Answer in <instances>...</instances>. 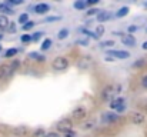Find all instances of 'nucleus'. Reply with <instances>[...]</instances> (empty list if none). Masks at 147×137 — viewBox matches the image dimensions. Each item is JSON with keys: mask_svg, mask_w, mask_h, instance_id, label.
<instances>
[{"mask_svg": "<svg viewBox=\"0 0 147 137\" xmlns=\"http://www.w3.org/2000/svg\"><path fill=\"white\" fill-rule=\"evenodd\" d=\"M51 66H53V69L56 72H63V70H66L69 67V60L66 57H63V56H59V57H56L53 60V64Z\"/></svg>", "mask_w": 147, "mask_h": 137, "instance_id": "f257e3e1", "label": "nucleus"}, {"mask_svg": "<svg viewBox=\"0 0 147 137\" xmlns=\"http://www.w3.org/2000/svg\"><path fill=\"white\" fill-rule=\"evenodd\" d=\"M57 130H59V132H63V133L73 130V121H71L70 119H61V120L57 123Z\"/></svg>", "mask_w": 147, "mask_h": 137, "instance_id": "f03ea898", "label": "nucleus"}, {"mask_svg": "<svg viewBox=\"0 0 147 137\" xmlns=\"http://www.w3.org/2000/svg\"><path fill=\"white\" fill-rule=\"evenodd\" d=\"M107 54L113 59H127L130 57V53L126 50H107Z\"/></svg>", "mask_w": 147, "mask_h": 137, "instance_id": "7ed1b4c3", "label": "nucleus"}, {"mask_svg": "<svg viewBox=\"0 0 147 137\" xmlns=\"http://www.w3.org/2000/svg\"><path fill=\"white\" fill-rule=\"evenodd\" d=\"M86 116H87V110H86L84 107H77V109H74L73 113H71V117H73L74 120H83Z\"/></svg>", "mask_w": 147, "mask_h": 137, "instance_id": "20e7f679", "label": "nucleus"}, {"mask_svg": "<svg viewBox=\"0 0 147 137\" xmlns=\"http://www.w3.org/2000/svg\"><path fill=\"white\" fill-rule=\"evenodd\" d=\"M116 91L113 89V86H106L103 91H101V99L103 100H107V101H111V97H113V94H114Z\"/></svg>", "mask_w": 147, "mask_h": 137, "instance_id": "39448f33", "label": "nucleus"}, {"mask_svg": "<svg viewBox=\"0 0 147 137\" xmlns=\"http://www.w3.org/2000/svg\"><path fill=\"white\" fill-rule=\"evenodd\" d=\"M101 120H103L104 123H114V121L119 120V114L114 113V111H109V113H104V114H103Z\"/></svg>", "mask_w": 147, "mask_h": 137, "instance_id": "423d86ee", "label": "nucleus"}, {"mask_svg": "<svg viewBox=\"0 0 147 137\" xmlns=\"http://www.w3.org/2000/svg\"><path fill=\"white\" fill-rule=\"evenodd\" d=\"M11 74H13V72H11L10 66H6V64L4 66H0V80H6Z\"/></svg>", "mask_w": 147, "mask_h": 137, "instance_id": "0eeeda50", "label": "nucleus"}, {"mask_svg": "<svg viewBox=\"0 0 147 137\" xmlns=\"http://www.w3.org/2000/svg\"><path fill=\"white\" fill-rule=\"evenodd\" d=\"M33 10H34V13H37V14H46L50 10V6L47 3H39V4L34 6Z\"/></svg>", "mask_w": 147, "mask_h": 137, "instance_id": "6e6552de", "label": "nucleus"}, {"mask_svg": "<svg viewBox=\"0 0 147 137\" xmlns=\"http://www.w3.org/2000/svg\"><path fill=\"white\" fill-rule=\"evenodd\" d=\"M113 17V14L110 13V11H106V10H100L97 14V20L100 23H103V22H106V20H110Z\"/></svg>", "mask_w": 147, "mask_h": 137, "instance_id": "1a4fd4ad", "label": "nucleus"}, {"mask_svg": "<svg viewBox=\"0 0 147 137\" xmlns=\"http://www.w3.org/2000/svg\"><path fill=\"white\" fill-rule=\"evenodd\" d=\"M144 120H146V117H144L143 113H139V111H137V113H133V114H131V121H133L134 124H142Z\"/></svg>", "mask_w": 147, "mask_h": 137, "instance_id": "9d476101", "label": "nucleus"}, {"mask_svg": "<svg viewBox=\"0 0 147 137\" xmlns=\"http://www.w3.org/2000/svg\"><path fill=\"white\" fill-rule=\"evenodd\" d=\"M121 42H123V45L129 46V47H134V46H136V39H134L133 36H130V34L123 36V37H121Z\"/></svg>", "mask_w": 147, "mask_h": 137, "instance_id": "9b49d317", "label": "nucleus"}, {"mask_svg": "<svg viewBox=\"0 0 147 137\" xmlns=\"http://www.w3.org/2000/svg\"><path fill=\"white\" fill-rule=\"evenodd\" d=\"M13 133L16 134V136H26L27 133H29V129L26 127V126H17L14 130H13Z\"/></svg>", "mask_w": 147, "mask_h": 137, "instance_id": "f8f14e48", "label": "nucleus"}, {"mask_svg": "<svg viewBox=\"0 0 147 137\" xmlns=\"http://www.w3.org/2000/svg\"><path fill=\"white\" fill-rule=\"evenodd\" d=\"M0 13H3V16H6V14H13L14 10L10 6H7L6 3H0Z\"/></svg>", "mask_w": 147, "mask_h": 137, "instance_id": "ddd939ff", "label": "nucleus"}, {"mask_svg": "<svg viewBox=\"0 0 147 137\" xmlns=\"http://www.w3.org/2000/svg\"><path fill=\"white\" fill-rule=\"evenodd\" d=\"M124 104V99H116V100H111V103H110V109L111 110H117L120 106H123Z\"/></svg>", "mask_w": 147, "mask_h": 137, "instance_id": "4468645a", "label": "nucleus"}, {"mask_svg": "<svg viewBox=\"0 0 147 137\" xmlns=\"http://www.w3.org/2000/svg\"><path fill=\"white\" fill-rule=\"evenodd\" d=\"M9 19H7V16H3V14H0V30H6L7 29V26H9Z\"/></svg>", "mask_w": 147, "mask_h": 137, "instance_id": "2eb2a0df", "label": "nucleus"}, {"mask_svg": "<svg viewBox=\"0 0 147 137\" xmlns=\"http://www.w3.org/2000/svg\"><path fill=\"white\" fill-rule=\"evenodd\" d=\"M80 32L82 33H84L87 37H90V39H94V40H98V36L94 33V32H90V30H87V29H84V27H80Z\"/></svg>", "mask_w": 147, "mask_h": 137, "instance_id": "dca6fc26", "label": "nucleus"}, {"mask_svg": "<svg viewBox=\"0 0 147 137\" xmlns=\"http://www.w3.org/2000/svg\"><path fill=\"white\" fill-rule=\"evenodd\" d=\"M29 57L33 59V60H37V61H45V60H46V57H45L43 54H39V53H36V51H32V53L29 54Z\"/></svg>", "mask_w": 147, "mask_h": 137, "instance_id": "f3484780", "label": "nucleus"}, {"mask_svg": "<svg viewBox=\"0 0 147 137\" xmlns=\"http://www.w3.org/2000/svg\"><path fill=\"white\" fill-rule=\"evenodd\" d=\"M129 11H130V9H129L127 6H124V7L119 9V11L116 13V16H117V17H124V16H127V14H129Z\"/></svg>", "mask_w": 147, "mask_h": 137, "instance_id": "a211bd4d", "label": "nucleus"}, {"mask_svg": "<svg viewBox=\"0 0 147 137\" xmlns=\"http://www.w3.org/2000/svg\"><path fill=\"white\" fill-rule=\"evenodd\" d=\"M74 9H77V10H84L87 6H86V1H83V0H77V1H74Z\"/></svg>", "mask_w": 147, "mask_h": 137, "instance_id": "6ab92c4d", "label": "nucleus"}, {"mask_svg": "<svg viewBox=\"0 0 147 137\" xmlns=\"http://www.w3.org/2000/svg\"><path fill=\"white\" fill-rule=\"evenodd\" d=\"M67 36H69V30H67V29H61V30L57 33V39H59V40H63V39H66Z\"/></svg>", "mask_w": 147, "mask_h": 137, "instance_id": "aec40b11", "label": "nucleus"}, {"mask_svg": "<svg viewBox=\"0 0 147 137\" xmlns=\"http://www.w3.org/2000/svg\"><path fill=\"white\" fill-rule=\"evenodd\" d=\"M46 132L43 130V129H37V130H34L33 132V134H32V137H46Z\"/></svg>", "mask_w": 147, "mask_h": 137, "instance_id": "412c9836", "label": "nucleus"}, {"mask_svg": "<svg viewBox=\"0 0 147 137\" xmlns=\"http://www.w3.org/2000/svg\"><path fill=\"white\" fill-rule=\"evenodd\" d=\"M34 24H36V23H34L33 20H29V22H27L26 24H23V26H22V29H23L24 32H27V30L33 29V27H34Z\"/></svg>", "mask_w": 147, "mask_h": 137, "instance_id": "4be33fe9", "label": "nucleus"}, {"mask_svg": "<svg viewBox=\"0 0 147 137\" xmlns=\"http://www.w3.org/2000/svg\"><path fill=\"white\" fill-rule=\"evenodd\" d=\"M17 51H19L17 49H9V50L4 53V57H7V59H9V57H14V56L17 54Z\"/></svg>", "mask_w": 147, "mask_h": 137, "instance_id": "5701e85b", "label": "nucleus"}, {"mask_svg": "<svg viewBox=\"0 0 147 137\" xmlns=\"http://www.w3.org/2000/svg\"><path fill=\"white\" fill-rule=\"evenodd\" d=\"M27 22H29V14H27V13H23V14H20V16H19V23L26 24Z\"/></svg>", "mask_w": 147, "mask_h": 137, "instance_id": "b1692460", "label": "nucleus"}, {"mask_svg": "<svg viewBox=\"0 0 147 137\" xmlns=\"http://www.w3.org/2000/svg\"><path fill=\"white\" fill-rule=\"evenodd\" d=\"M144 64H146V59H140V60H137L136 63H133V67H134V69H142Z\"/></svg>", "mask_w": 147, "mask_h": 137, "instance_id": "393cba45", "label": "nucleus"}, {"mask_svg": "<svg viewBox=\"0 0 147 137\" xmlns=\"http://www.w3.org/2000/svg\"><path fill=\"white\" fill-rule=\"evenodd\" d=\"M23 3H24L23 0H7V1H6V4L10 6V7H11V6H19V4H23Z\"/></svg>", "mask_w": 147, "mask_h": 137, "instance_id": "a878e982", "label": "nucleus"}, {"mask_svg": "<svg viewBox=\"0 0 147 137\" xmlns=\"http://www.w3.org/2000/svg\"><path fill=\"white\" fill-rule=\"evenodd\" d=\"M50 46H51V40L50 39H46V40H43V43H42V50H49Z\"/></svg>", "mask_w": 147, "mask_h": 137, "instance_id": "bb28decb", "label": "nucleus"}, {"mask_svg": "<svg viewBox=\"0 0 147 137\" xmlns=\"http://www.w3.org/2000/svg\"><path fill=\"white\" fill-rule=\"evenodd\" d=\"M6 30H7L9 33H14V32H16V23H14V22H10Z\"/></svg>", "mask_w": 147, "mask_h": 137, "instance_id": "cd10ccee", "label": "nucleus"}, {"mask_svg": "<svg viewBox=\"0 0 147 137\" xmlns=\"http://www.w3.org/2000/svg\"><path fill=\"white\" fill-rule=\"evenodd\" d=\"M42 36H43L42 32H36V33H33V36H32V42H37V40H40Z\"/></svg>", "mask_w": 147, "mask_h": 137, "instance_id": "c85d7f7f", "label": "nucleus"}, {"mask_svg": "<svg viewBox=\"0 0 147 137\" xmlns=\"http://www.w3.org/2000/svg\"><path fill=\"white\" fill-rule=\"evenodd\" d=\"M111 46H114V42H113V40H106V42H101V43H100V47H104V49L111 47Z\"/></svg>", "mask_w": 147, "mask_h": 137, "instance_id": "c756f323", "label": "nucleus"}, {"mask_svg": "<svg viewBox=\"0 0 147 137\" xmlns=\"http://www.w3.org/2000/svg\"><path fill=\"white\" fill-rule=\"evenodd\" d=\"M104 30H106V29H104V26H103V24H98V26H97V29H96V32H94V33H96V34H97L98 37H100V36H103Z\"/></svg>", "mask_w": 147, "mask_h": 137, "instance_id": "7c9ffc66", "label": "nucleus"}, {"mask_svg": "<svg viewBox=\"0 0 147 137\" xmlns=\"http://www.w3.org/2000/svg\"><path fill=\"white\" fill-rule=\"evenodd\" d=\"M20 40H22L23 43H29V42H32V34H23V36L20 37Z\"/></svg>", "mask_w": 147, "mask_h": 137, "instance_id": "2f4dec72", "label": "nucleus"}, {"mask_svg": "<svg viewBox=\"0 0 147 137\" xmlns=\"http://www.w3.org/2000/svg\"><path fill=\"white\" fill-rule=\"evenodd\" d=\"M19 66H20V63H19L17 60H14V61H13V63L10 64V69H11V72L14 73V72H16V70L19 69Z\"/></svg>", "mask_w": 147, "mask_h": 137, "instance_id": "473e14b6", "label": "nucleus"}, {"mask_svg": "<svg viewBox=\"0 0 147 137\" xmlns=\"http://www.w3.org/2000/svg\"><path fill=\"white\" fill-rule=\"evenodd\" d=\"M98 11H100V10H97V9H89V11H87V16H93V14H98Z\"/></svg>", "mask_w": 147, "mask_h": 137, "instance_id": "72a5a7b5", "label": "nucleus"}, {"mask_svg": "<svg viewBox=\"0 0 147 137\" xmlns=\"http://www.w3.org/2000/svg\"><path fill=\"white\" fill-rule=\"evenodd\" d=\"M56 20H60V16H50L46 19V22L49 23V22H56Z\"/></svg>", "mask_w": 147, "mask_h": 137, "instance_id": "f704fd0d", "label": "nucleus"}, {"mask_svg": "<svg viewBox=\"0 0 147 137\" xmlns=\"http://www.w3.org/2000/svg\"><path fill=\"white\" fill-rule=\"evenodd\" d=\"M64 137H76V133H74L73 130H70V132H66V133H64Z\"/></svg>", "mask_w": 147, "mask_h": 137, "instance_id": "c9c22d12", "label": "nucleus"}, {"mask_svg": "<svg viewBox=\"0 0 147 137\" xmlns=\"http://www.w3.org/2000/svg\"><path fill=\"white\" fill-rule=\"evenodd\" d=\"M142 84H143V87H144V89H147V74L142 79Z\"/></svg>", "mask_w": 147, "mask_h": 137, "instance_id": "e433bc0d", "label": "nucleus"}, {"mask_svg": "<svg viewBox=\"0 0 147 137\" xmlns=\"http://www.w3.org/2000/svg\"><path fill=\"white\" fill-rule=\"evenodd\" d=\"M98 0H87L86 1V6H92V4H97Z\"/></svg>", "mask_w": 147, "mask_h": 137, "instance_id": "4c0bfd02", "label": "nucleus"}, {"mask_svg": "<svg viewBox=\"0 0 147 137\" xmlns=\"http://www.w3.org/2000/svg\"><path fill=\"white\" fill-rule=\"evenodd\" d=\"M77 43L83 46H89V40H77Z\"/></svg>", "mask_w": 147, "mask_h": 137, "instance_id": "58836bf2", "label": "nucleus"}, {"mask_svg": "<svg viewBox=\"0 0 147 137\" xmlns=\"http://www.w3.org/2000/svg\"><path fill=\"white\" fill-rule=\"evenodd\" d=\"M136 30H137V26H130L129 27V33H134Z\"/></svg>", "mask_w": 147, "mask_h": 137, "instance_id": "ea45409f", "label": "nucleus"}, {"mask_svg": "<svg viewBox=\"0 0 147 137\" xmlns=\"http://www.w3.org/2000/svg\"><path fill=\"white\" fill-rule=\"evenodd\" d=\"M93 124H94V121H90V123H86V124H84V129H92V127H93Z\"/></svg>", "mask_w": 147, "mask_h": 137, "instance_id": "a19ab883", "label": "nucleus"}, {"mask_svg": "<svg viewBox=\"0 0 147 137\" xmlns=\"http://www.w3.org/2000/svg\"><path fill=\"white\" fill-rule=\"evenodd\" d=\"M46 137H60V136H59L57 133H47V134H46Z\"/></svg>", "mask_w": 147, "mask_h": 137, "instance_id": "79ce46f5", "label": "nucleus"}, {"mask_svg": "<svg viewBox=\"0 0 147 137\" xmlns=\"http://www.w3.org/2000/svg\"><path fill=\"white\" fill-rule=\"evenodd\" d=\"M142 47H143V50H147V42H144V43L142 45Z\"/></svg>", "mask_w": 147, "mask_h": 137, "instance_id": "37998d69", "label": "nucleus"}, {"mask_svg": "<svg viewBox=\"0 0 147 137\" xmlns=\"http://www.w3.org/2000/svg\"><path fill=\"white\" fill-rule=\"evenodd\" d=\"M1 37H3V34H1V33H0V40H1Z\"/></svg>", "mask_w": 147, "mask_h": 137, "instance_id": "c03bdc74", "label": "nucleus"}, {"mask_svg": "<svg viewBox=\"0 0 147 137\" xmlns=\"http://www.w3.org/2000/svg\"><path fill=\"white\" fill-rule=\"evenodd\" d=\"M144 7H147V3H144Z\"/></svg>", "mask_w": 147, "mask_h": 137, "instance_id": "a18cd8bd", "label": "nucleus"}, {"mask_svg": "<svg viewBox=\"0 0 147 137\" xmlns=\"http://www.w3.org/2000/svg\"><path fill=\"white\" fill-rule=\"evenodd\" d=\"M0 51H1V46H0Z\"/></svg>", "mask_w": 147, "mask_h": 137, "instance_id": "49530a36", "label": "nucleus"}]
</instances>
